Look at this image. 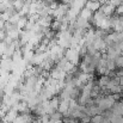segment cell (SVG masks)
<instances>
[{"mask_svg":"<svg viewBox=\"0 0 123 123\" xmlns=\"http://www.w3.org/2000/svg\"><path fill=\"white\" fill-rule=\"evenodd\" d=\"M91 123H103L104 122V116L103 115H96L91 118Z\"/></svg>","mask_w":123,"mask_h":123,"instance_id":"3957f363","label":"cell"},{"mask_svg":"<svg viewBox=\"0 0 123 123\" xmlns=\"http://www.w3.org/2000/svg\"><path fill=\"white\" fill-rule=\"evenodd\" d=\"M111 114L123 117V102H118L114 104V106L111 108Z\"/></svg>","mask_w":123,"mask_h":123,"instance_id":"6da1fadb","label":"cell"},{"mask_svg":"<svg viewBox=\"0 0 123 123\" xmlns=\"http://www.w3.org/2000/svg\"><path fill=\"white\" fill-rule=\"evenodd\" d=\"M110 79H111V78H110V77H108V75H102V77H100V79H99V81H98V86L104 88V87L108 85V82L110 81Z\"/></svg>","mask_w":123,"mask_h":123,"instance_id":"7a4b0ae2","label":"cell"}]
</instances>
